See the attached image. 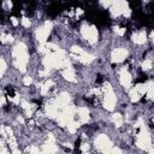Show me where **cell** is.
Here are the masks:
<instances>
[{
	"mask_svg": "<svg viewBox=\"0 0 154 154\" xmlns=\"http://www.w3.org/2000/svg\"><path fill=\"white\" fill-rule=\"evenodd\" d=\"M12 55L14 58V66L20 72H25L26 71V64H28V60H29V55H28V52H26V46L23 42L17 43L13 47Z\"/></svg>",
	"mask_w": 154,
	"mask_h": 154,
	"instance_id": "1",
	"label": "cell"
},
{
	"mask_svg": "<svg viewBox=\"0 0 154 154\" xmlns=\"http://www.w3.org/2000/svg\"><path fill=\"white\" fill-rule=\"evenodd\" d=\"M102 91L105 93V95H103V107L107 111H113L114 106H116L117 97H116V94H114L111 84H108V83L105 84L102 87Z\"/></svg>",
	"mask_w": 154,
	"mask_h": 154,
	"instance_id": "2",
	"label": "cell"
},
{
	"mask_svg": "<svg viewBox=\"0 0 154 154\" xmlns=\"http://www.w3.org/2000/svg\"><path fill=\"white\" fill-rule=\"evenodd\" d=\"M136 144H137L138 148L144 149V150H148L149 147H150V135H149V132L144 129V126L141 128V131H140L138 135H137Z\"/></svg>",
	"mask_w": 154,
	"mask_h": 154,
	"instance_id": "3",
	"label": "cell"
},
{
	"mask_svg": "<svg viewBox=\"0 0 154 154\" xmlns=\"http://www.w3.org/2000/svg\"><path fill=\"white\" fill-rule=\"evenodd\" d=\"M52 26H53L52 22L46 20L42 26H38V28L36 29V38H37V41H38L41 45L46 43V38L48 37V35H49V32H51V30H52Z\"/></svg>",
	"mask_w": 154,
	"mask_h": 154,
	"instance_id": "4",
	"label": "cell"
},
{
	"mask_svg": "<svg viewBox=\"0 0 154 154\" xmlns=\"http://www.w3.org/2000/svg\"><path fill=\"white\" fill-rule=\"evenodd\" d=\"M81 34L82 36L88 40L90 43H94L96 42L97 40V30L94 25H88V24H83L82 28H81Z\"/></svg>",
	"mask_w": 154,
	"mask_h": 154,
	"instance_id": "5",
	"label": "cell"
},
{
	"mask_svg": "<svg viewBox=\"0 0 154 154\" xmlns=\"http://www.w3.org/2000/svg\"><path fill=\"white\" fill-rule=\"evenodd\" d=\"M94 143H95V147L99 150H101L102 153H107V152H109L112 149V142H111V140L105 134L99 135L95 138V142Z\"/></svg>",
	"mask_w": 154,
	"mask_h": 154,
	"instance_id": "6",
	"label": "cell"
},
{
	"mask_svg": "<svg viewBox=\"0 0 154 154\" xmlns=\"http://www.w3.org/2000/svg\"><path fill=\"white\" fill-rule=\"evenodd\" d=\"M58 150V147L55 146V140L52 134L48 135V141L42 147V154H54Z\"/></svg>",
	"mask_w": 154,
	"mask_h": 154,
	"instance_id": "7",
	"label": "cell"
},
{
	"mask_svg": "<svg viewBox=\"0 0 154 154\" xmlns=\"http://www.w3.org/2000/svg\"><path fill=\"white\" fill-rule=\"evenodd\" d=\"M119 81H120V84H122L124 88H126V89H129V88L131 87V84H132V77H131V75L128 72V70H126L125 67L120 70Z\"/></svg>",
	"mask_w": 154,
	"mask_h": 154,
	"instance_id": "8",
	"label": "cell"
},
{
	"mask_svg": "<svg viewBox=\"0 0 154 154\" xmlns=\"http://www.w3.org/2000/svg\"><path fill=\"white\" fill-rule=\"evenodd\" d=\"M126 57H128V51L125 48H116L111 54L113 63H122Z\"/></svg>",
	"mask_w": 154,
	"mask_h": 154,
	"instance_id": "9",
	"label": "cell"
},
{
	"mask_svg": "<svg viewBox=\"0 0 154 154\" xmlns=\"http://www.w3.org/2000/svg\"><path fill=\"white\" fill-rule=\"evenodd\" d=\"M70 102V95L67 93H61L57 99H55V105L59 107V109H64L69 106Z\"/></svg>",
	"mask_w": 154,
	"mask_h": 154,
	"instance_id": "10",
	"label": "cell"
},
{
	"mask_svg": "<svg viewBox=\"0 0 154 154\" xmlns=\"http://www.w3.org/2000/svg\"><path fill=\"white\" fill-rule=\"evenodd\" d=\"M126 1H114L111 6V13L113 17H118L119 14H123V8Z\"/></svg>",
	"mask_w": 154,
	"mask_h": 154,
	"instance_id": "11",
	"label": "cell"
},
{
	"mask_svg": "<svg viewBox=\"0 0 154 154\" xmlns=\"http://www.w3.org/2000/svg\"><path fill=\"white\" fill-rule=\"evenodd\" d=\"M132 41L137 45H143L146 41H147V34L144 30H141V31H137V32H134L132 36H131Z\"/></svg>",
	"mask_w": 154,
	"mask_h": 154,
	"instance_id": "12",
	"label": "cell"
},
{
	"mask_svg": "<svg viewBox=\"0 0 154 154\" xmlns=\"http://www.w3.org/2000/svg\"><path fill=\"white\" fill-rule=\"evenodd\" d=\"M77 114H78V122L81 124H84L89 120V111L87 107H78Z\"/></svg>",
	"mask_w": 154,
	"mask_h": 154,
	"instance_id": "13",
	"label": "cell"
},
{
	"mask_svg": "<svg viewBox=\"0 0 154 154\" xmlns=\"http://www.w3.org/2000/svg\"><path fill=\"white\" fill-rule=\"evenodd\" d=\"M46 114L49 118H57L59 116V107L55 103H48L46 106Z\"/></svg>",
	"mask_w": 154,
	"mask_h": 154,
	"instance_id": "14",
	"label": "cell"
},
{
	"mask_svg": "<svg viewBox=\"0 0 154 154\" xmlns=\"http://www.w3.org/2000/svg\"><path fill=\"white\" fill-rule=\"evenodd\" d=\"M72 57H73L76 60L83 63V64H89V63H91V61L95 59L94 55H91V54H89V53H87V52H84V53L81 54V55H75V54H72Z\"/></svg>",
	"mask_w": 154,
	"mask_h": 154,
	"instance_id": "15",
	"label": "cell"
},
{
	"mask_svg": "<svg viewBox=\"0 0 154 154\" xmlns=\"http://www.w3.org/2000/svg\"><path fill=\"white\" fill-rule=\"evenodd\" d=\"M63 77L69 81V82H76V75H75V70L71 66H67L64 71H63Z\"/></svg>",
	"mask_w": 154,
	"mask_h": 154,
	"instance_id": "16",
	"label": "cell"
},
{
	"mask_svg": "<svg viewBox=\"0 0 154 154\" xmlns=\"http://www.w3.org/2000/svg\"><path fill=\"white\" fill-rule=\"evenodd\" d=\"M129 96H130V100H131L132 102H137V101L141 99L142 94L138 91V89H137L136 87H134V88L129 91Z\"/></svg>",
	"mask_w": 154,
	"mask_h": 154,
	"instance_id": "17",
	"label": "cell"
},
{
	"mask_svg": "<svg viewBox=\"0 0 154 154\" xmlns=\"http://www.w3.org/2000/svg\"><path fill=\"white\" fill-rule=\"evenodd\" d=\"M53 84H54V83H53V81H52V79L46 81L43 84H42V83H41V84H38V85H40V89H41V94H42V95H46V94L48 93L49 88H51Z\"/></svg>",
	"mask_w": 154,
	"mask_h": 154,
	"instance_id": "18",
	"label": "cell"
},
{
	"mask_svg": "<svg viewBox=\"0 0 154 154\" xmlns=\"http://www.w3.org/2000/svg\"><path fill=\"white\" fill-rule=\"evenodd\" d=\"M79 125H81V123H79V122L72 120V122H70V123L66 125V128H67V131H69V132L73 134V132H76V131H77V129L79 128Z\"/></svg>",
	"mask_w": 154,
	"mask_h": 154,
	"instance_id": "19",
	"label": "cell"
},
{
	"mask_svg": "<svg viewBox=\"0 0 154 154\" xmlns=\"http://www.w3.org/2000/svg\"><path fill=\"white\" fill-rule=\"evenodd\" d=\"M112 119H113V123H114V125H116L117 128H119V126L123 125L124 119H123L122 114H119V113H114V114L112 116Z\"/></svg>",
	"mask_w": 154,
	"mask_h": 154,
	"instance_id": "20",
	"label": "cell"
},
{
	"mask_svg": "<svg viewBox=\"0 0 154 154\" xmlns=\"http://www.w3.org/2000/svg\"><path fill=\"white\" fill-rule=\"evenodd\" d=\"M123 14H124L125 17H130V16H131V10H130V7H129V4H128V2H125V5H124Z\"/></svg>",
	"mask_w": 154,
	"mask_h": 154,
	"instance_id": "21",
	"label": "cell"
},
{
	"mask_svg": "<svg viewBox=\"0 0 154 154\" xmlns=\"http://www.w3.org/2000/svg\"><path fill=\"white\" fill-rule=\"evenodd\" d=\"M0 66H1L0 75H1V76H4V73H5L6 69H7V65H6V61H5V59H4V58H1V59H0Z\"/></svg>",
	"mask_w": 154,
	"mask_h": 154,
	"instance_id": "22",
	"label": "cell"
},
{
	"mask_svg": "<svg viewBox=\"0 0 154 154\" xmlns=\"http://www.w3.org/2000/svg\"><path fill=\"white\" fill-rule=\"evenodd\" d=\"M114 32L118 35V36H123L125 34V28H120V26H114L113 28Z\"/></svg>",
	"mask_w": 154,
	"mask_h": 154,
	"instance_id": "23",
	"label": "cell"
},
{
	"mask_svg": "<svg viewBox=\"0 0 154 154\" xmlns=\"http://www.w3.org/2000/svg\"><path fill=\"white\" fill-rule=\"evenodd\" d=\"M13 41V37L11 35H5V34H1V42L5 43V42H12Z\"/></svg>",
	"mask_w": 154,
	"mask_h": 154,
	"instance_id": "24",
	"label": "cell"
},
{
	"mask_svg": "<svg viewBox=\"0 0 154 154\" xmlns=\"http://www.w3.org/2000/svg\"><path fill=\"white\" fill-rule=\"evenodd\" d=\"M142 69L143 70H150L152 69V60H144L143 63H142Z\"/></svg>",
	"mask_w": 154,
	"mask_h": 154,
	"instance_id": "25",
	"label": "cell"
},
{
	"mask_svg": "<svg viewBox=\"0 0 154 154\" xmlns=\"http://www.w3.org/2000/svg\"><path fill=\"white\" fill-rule=\"evenodd\" d=\"M28 150H29V154H42V152H40L38 148L35 147V146H31Z\"/></svg>",
	"mask_w": 154,
	"mask_h": 154,
	"instance_id": "26",
	"label": "cell"
},
{
	"mask_svg": "<svg viewBox=\"0 0 154 154\" xmlns=\"http://www.w3.org/2000/svg\"><path fill=\"white\" fill-rule=\"evenodd\" d=\"M153 84H154V83H153ZM146 94H147V97H148V99H154V88H153V85L149 87V89L147 90Z\"/></svg>",
	"mask_w": 154,
	"mask_h": 154,
	"instance_id": "27",
	"label": "cell"
},
{
	"mask_svg": "<svg viewBox=\"0 0 154 154\" xmlns=\"http://www.w3.org/2000/svg\"><path fill=\"white\" fill-rule=\"evenodd\" d=\"M22 25H23V26H25V28H29V26L31 25V22L29 20V18L23 17V18H22Z\"/></svg>",
	"mask_w": 154,
	"mask_h": 154,
	"instance_id": "28",
	"label": "cell"
},
{
	"mask_svg": "<svg viewBox=\"0 0 154 154\" xmlns=\"http://www.w3.org/2000/svg\"><path fill=\"white\" fill-rule=\"evenodd\" d=\"M31 82H32V79H31V77H29V76L24 77V79H23L24 85H30V84H31Z\"/></svg>",
	"mask_w": 154,
	"mask_h": 154,
	"instance_id": "29",
	"label": "cell"
},
{
	"mask_svg": "<svg viewBox=\"0 0 154 154\" xmlns=\"http://www.w3.org/2000/svg\"><path fill=\"white\" fill-rule=\"evenodd\" d=\"M143 125H144V124H143L142 118H138V119H137V122L135 123V128H136V129H137V128H143Z\"/></svg>",
	"mask_w": 154,
	"mask_h": 154,
	"instance_id": "30",
	"label": "cell"
},
{
	"mask_svg": "<svg viewBox=\"0 0 154 154\" xmlns=\"http://www.w3.org/2000/svg\"><path fill=\"white\" fill-rule=\"evenodd\" d=\"M88 149H89V144H88V143H85V142H84V143H82V144H81V150H82L83 153H87V152H88Z\"/></svg>",
	"mask_w": 154,
	"mask_h": 154,
	"instance_id": "31",
	"label": "cell"
},
{
	"mask_svg": "<svg viewBox=\"0 0 154 154\" xmlns=\"http://www.w3.org/2000/svg\"><path fill=\"white\" fill-rule=\"evenodd\" d=\"M101 5L105 7H108V6H112V2L111 1H101Z\"/></svg>",
	"mask_w": 154,
	"mask_h": 154,
	"instance_id": "32",
	"label": "cell"
},
{
	"mask_svg": "<svg viewBox=\"0 0 154 154\" xmlns=\"http://www.w3.org/2000/svg\"><path fill=\"white\" fill-rule=\"evenodd\" d=\"M11 22H12V24H13L14 26H17V25H18V20H17V18H16V17H11Z\"/></svg>",
	"mask_w": 154,
	"mask_h": 154,
	"instance_id": "33",
	"label": "cell"
},
{
	"mask_svg": "<svg viewBox=\"0 0 154 154\" xmlns=\"http://www.w3.org/2000/svg\"><path fill=\"white\" fill-rule=\"evenodd\" d=\"M48 73H49V69L46 67L45 71H41V72H40V76H46V75H48Z\"/></svg>",
	"mask_w": 154,
	"mask_h": 154,
	"instance_id": "34",
	"label": "cell"
},
{
	"mask_svg": "<svg viewBox=\"0 0 154 154\" xmlns=\"http://www.w3.org/2000/svg\"><path fill=\"white\" fill-rule=\"evenodd\" d=\"M83 13V10L82 8H76V16L78 17V16H81Z\"/></svg>",
	"mask_w": 154,
	"mask_h": 154,
	"instance_id": "35",
	"label": "cell"
},
{
	"mask_svg": "<svg viewBox=\"0 0 154 154\" xmlns=\"http://www.w3.org/2000/svg\"><path fill=\"white\" fill-rule=\"evenodd\" d=\"M1 154H8V152L5 147H1Z\"/></svg>",
	"mask_w": 154,
	"mask_h": 154,
	"instance_id": "36",
	"label": "cell"
},
{
	"mask_svg": "<svg viewBox=\"0 0 154 154\" xmlns=\"http://www.w3.org/2000/svg\"><path fill=\"white\" fill-rule=\"evenodd\" d=\"M1 105H5V96L1 95Z\"/></svg>",
	"mask_w": 154,
	"mask_h": 154,
	"instance_id": "37",
	"label": "cell"
},
{
	"mask_svg": "<svg viewBox=\"0 0 154 154\" xmlns=\"http://www.w3.org/2000/svg\"><path fill=\"white\" fill-rule=\"evenodd\" d=\"M148 153H149V154H154V148H149V149H148Z\"/></svg>",
	"mask_w": 154,
	"mask_h": 154,
	"instance_id": "38",
	"label": "cell"
},
{
	"mask_svg": "<svg viewBox=\"0 0 154 154\" xmlns=\"http://www.w3.org/2000/svg\"><path fill=\"white\" fill-rule=\"evenodd\" d=\"M18 120H19L20 123H24V119H23V117H20V116L18 117Z\"/></svg>",
	"mask_w": 154,
	"mask_h": 154,
	"instance_id": "39",
	"label": "cell"
},
{
	"mask_svg": "<svg viewBox=\"0 0 154 154\" xmlns=\"http://www.w3.org/2000/svg\"><path fill=\"white\" fill-rule=\"evenodd\" d=\"M7 6H8V8H11L12 7V2L11 1H7Z\"/></svg>",
	"mask_w": 154,
	"mask_h": 154,
	"instance_id": "40",
	"label": "cell"
},
{
	"mask_svg": "<svg viewBox=\"0 0 154 154\" xmlns=\"http://www.w3.org/2000/svg\"><path fill=\"white\" fill-rule=\"evenodd\" d=\"M153 88H154V84H153Z\"/></svg>",
	"mask_w": 154,
	"mask_h": 154,
	"instance_id": "41",
	"label": "cell"
}]
</instances>
